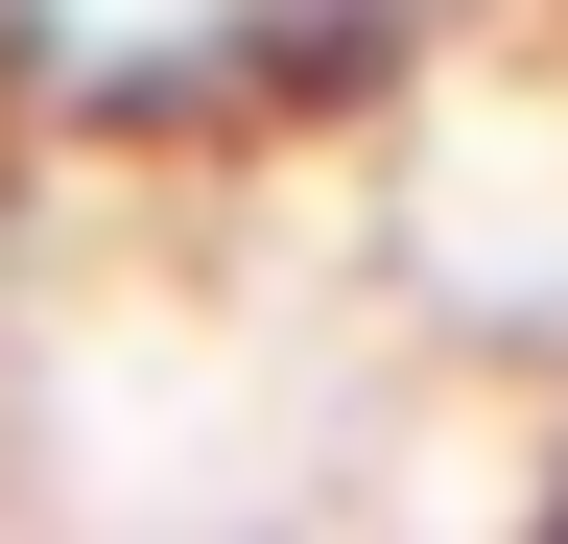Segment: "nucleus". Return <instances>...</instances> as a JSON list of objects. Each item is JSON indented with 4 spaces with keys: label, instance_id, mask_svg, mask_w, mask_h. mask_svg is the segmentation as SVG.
<instances>
[{
    "label": "nucleus",
    "instance_id": "f03ea898",
    "mask_svg": "<svg viewBox=\"0 0 568 544\" xmlns=\"http://www.w3.org/2000/svg\"><path fill=\"white\" fill-rule=\"evenodd\" d=\"M0 24H24V0H0Z\"/></svg>",
    "mask_w": 568,
    "mask_h": 544
},
{
    "label": "nucleus",
    "instance_id": "f257e3e1",
    "mask_svg": "<svg viewBox=\"0 0 568 544\" xmlns=\"http://www.w3.org/2000/svg\"><path fill=\"white\" fill-rule=\"evenodd\" d=\"M284 24H379V0H284Z\"/></svg>",
    "mask_w": 568,
    "mask_h": 544
}]
</instances>
